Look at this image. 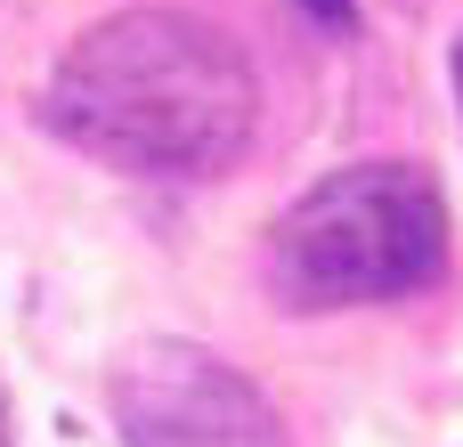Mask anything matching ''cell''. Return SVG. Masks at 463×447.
<instances>
[{
  "mask_svg": "<svg viewBox=\"0 0 463 447\" xmlns=\"http://www.w3.org/2000/svg\"><path fill=\"white\" fill-rule=\"evenodd\" d=\"M301 8H309L326 33H350V24H358V0H301Z\"/></svg>",
  "mask_w": 463,
  "mask_h": 447,
  "instance_id": "obj_4",
  "label": "cell"
},
{
  "mask_svg": "<svg viewBox=\"0 0 463 447\" xmlns=\"http://www.w3.org/2000/svg\"><path fill=\"white\" fill-rule=\"evenodd\" d=\"M114 423L130 447H293L277 407L203 342H130L106 375Z\"/></svg>",
  "mask_w": 463,
  "mask_h": 447,
  "instance_id": "obj_3",
  "label": "cell"
},
{
  "mask_svg": "<svg viewBox=\"0 0 463 447\" xmlns=\"http://www.w3.org/2000/svg\"><path fill=\"white\" fill-rule=\"evenodd\" d=\"M456 90H463V41H456Z\"/></svg>",
  "mask_w": 463,
  "mask_h": 447,
  "instance_id": "obj_6",
  "label": "cell"
},
{
  "mask_svg": "<svg viewBox=\"0 0 463 447\" xmlns=\"http://www.w3.org/2000/svg\"><path fill=\"white\" fill-rule=\"evenodd\" d=\"M260 81L244 49L187 8H122L49 73V130L130 179H212L244 155Z\"/></svg>",
  "mask_w": 463,
  "mask_h": 447,
  "instance_id": "obj_1",
  "label": "cell"
},
{
  "mask_svg": "<svg viewBox=\"0 0 463 447\" xmlns=\"http://www.w3.org/2000/svg\"><path fill=\"white\" fill-rule=\"evenodd\" d=\"M448 269V195L415 163L326 171L269 228V293L285 309L407 301Z\"/></svg>",
  "mask_w": 463,
  "mask_h": 447,
  "instance_id": "obj_2",
  "label": "cell"
},
{
  "mask_svg": "<svg viewBox=\"0 0 463 447\" xmlns=\"http://www.w3.org/2000/svg\"><path fill=\"white\" fill-rule=\"evenodd\" d=\"M0 447H16V415H8V383H0Z\"/></svg>",
  "mask_w": 463,
  "mask_h": 447,
  "instance_id": "obj_5",
  "label": "cell"
}]
</instances>
